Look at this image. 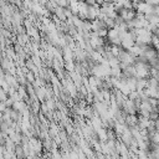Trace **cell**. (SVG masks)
Here are the masks:
<instances>
[{
  "label": "cell",
  "mask_w": 159,
  "mask_h": 159,
  "mask_svg": "<svg viewBox=\"0 0 159 159\" xmlns=\"http://www.w3.org/2000/svg\"><path fill=\"white\" fill-rule=\"evenodd\" d=\"M11 107H13V109H14V111L19 112V113H22L24 111H26V109H27L29 106L25 103V101H17V102H14Z\"/></svg>",
  "instance_id": "cell-1"
},
{
  "label": "cell",
  "mask_w": 159,
  "mask_h": 159,
  "mask_svg": "<svg viewBox=\"0 0 159 159\" xmlns=\"http://www.w3.org/2000/svg\"><path fill=\"white\" fill-rule=\"evenodd\" d=\"M35 91V96H36L37 101H44L45 99V96H46V91H45V87H35L34 88Z\"/></svg>",
  "instance_id": "cell-2"
},
{
  "label": "cell",
  "mask_w": 159,
  "mask_h": 159,
  "mask_svg": "<svg viewBox=\"0 0 159 159\" xmlns=\"http://www.w3.org/2000/svg\"><path fill=\"white\" fill-rule=\"evenodd\" d=\"M54 15H55V16H56L57 19L60 20L61 22L66 21V16H65V14H63V8L57 6V8L55 9V11H54Z\"/></svg>",
  "instance_id": "cell-3"
},
{
  "label": "cell",
  "mask_w": 159,
  "mask_h": 159,
  "mask_svg": "<svg viewBox=\"0 0 159 159\" xmlns=\"http://www.w3.org/2000/svg\"><path fill=\"white\" fill-rule=\"evenodd\" d=\"M6 98H8L6 92H5L3 88L0 87V102H5V101H6Z\"/></svg>",
  "instance_id": "cell-4"
},
{
  "label": "cell",
  "mask_w": 159,
  "mask_h": 159,
  "mask_svg": "<svg viewBox=\"0 0 159 159\" xmlns=\"http://www.w3.org/2000/svg\"><path fill=\"white\" fill-rule=\"evenodd\" d=\"M57 6H60V8H67L68 6V4H67V0H57Z\"/></svg>",
  "instance_id": "cell-5"
},
{
  "label": "cell",
  "mask_w": 159,
  "mask_h": 159,
  "mask_svg": "<svg viewBox=\"0 0 159 159\" xmlns=\"http://www.w3.org/2000/svg\"><path fill=\"white\" fill-rule=\"evenodd\" d=\"M63 14L65 16H66V19H70V17L72 16V13H71V10H70V8H63Z\"/></svg>",
  "instance_id": "cell-6"
},
{
  "label": "cell",
  "mask_w": 159,
  "mask_h": 159,
  "mask_svg": "<svg viewBox=\"0 0 159 159\" xmlns=\"http://www.w3.org/2000/svg\"><path fill=\"white\" fill-rule=\"evenodd\" d=\"M145 3L148 5H152V6H155L159 4V0H145Z\"/></svg>",
  "instance_id": "cell-7"
},
{
  "label": "cell",
  "mask_w": 159,
  "mask_h": 159,
  "mask_svg": "<svg viewBox=\"0 0 159 159\" xmlns=\"http://www.w3.org/2000/svg\"><path fill=\"white\" fill-rule=\"evenodd\" d=\"M5 3H6V4H14L15 0H5Z\"/></svg>",
  "instance_id": "cell-8"
},
{
  "label": "cell",
  "mask_w": 159,
  "mask_h": 159,
  "mask_svg": "<svg viewBox=\"0 0 159 159\" xmlns=\"http://www.w3.org/2000/svg\"><path fill=\"white\" fill-rule=\"evenodd\" d=\"M144 159H150V158H149V157H145V158H144Z\"/></svg>",
  "instance_id": "cell-9"
}]
</instances>
